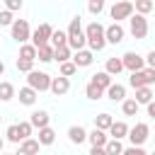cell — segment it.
Instances as JSON below:
<instances>
[{"label":"cell","instance_id":"obj_2","mask_svg":"<svg viewBox=\"0 0 155 155\" xmlns=\"http://www.w3.org/2000/svg\"><path fill=\"white\" fill-rule=\"evenodd\" d=\"M85 36H87L90 51H102V48L107 46V29H104L99 22H92V24H87V29H85Z\"/></svg>","mask_w":155,"mask_h":155},{"label":"cell","instance_id":"obj_15","mask_svg":"<svg viewBox=\"0 0 155 155\" xmlns=\"http://www.w3.org/2000/svg\"><path fill=\"white\" fill-rule=\"evenodd\" d=\"M87 140L92 143V148H107V143H109L107 133H104V131H99V128H94L92 133H87Z\"/></svg>","mask_w":155,"mask_h":155},{"label":"cell","instance_id":"obj_8","mask_svg":"<svg viewBox=\"0 0 155 155\" xmlns=\"http://www.w3.org/2000/svg\"><path fill=\"white\" fill-rule=\"evenodd\" d=\"M133 10H136V5L128 2V0L116 2V5L111 7V19H116V24H119V19H131V17H133Z\"/></svg>","mask_w":155,"mask_h":155},{"label":"cell","instance_id":"obj_6","mask_svg":"<svg viewBox=\"0 0 155 155\" xmlns=\"http://www.w3.org/2000/svg\"><path fill=\"white\" fill-rule=\"evenodd\" d=\"M10 31H12V39L17 41V44H27V39H31V31H29V22L27 19H15V24L10 27Z\"/></svg>","mask_w":155,"mask_h":155},{"label":"cell","instance_id":"obj_29","mask_svg":"<svg viewBox=\"0 0 155 155\" xmlns=\"http://www.w3.org/2000/svg\"><path fill=\"white\" fill-rule=\"evenodd\" d=\"M121 70H124V61L121 58H109L107 61V73L109 75H119Z\"/></svg>","mask_w":155,"mask_h":155},{"label":"cell","instance_id":"obj_22","mask_svg":"<svg viewBox=\"0 0 155 155\" xmlns=\"http://www.w3.org/2000/svg\"><path fill=\"white\" fill-rule=\"evenodd\" d=\"M19 102L27 104V107H31V104L36 102V90H31V87H22V90H19Z\"/></svg>","mask_w":155,"mask_h":155},{"label":"cell","instance_id":"obj_4","mask_svg":"<svg viewBox=\"0 0 155 155\" xmlns=\"http://www.w3.org/2000/svg\"><path fill=\"white\" fill-rule=\"evenodd\" d=\"M53 27L51 24H39L36 29H34V34H31V46H36V48H41V46H51V36H53Z\"/></svg>","mask_w":155,"mask_h":155},{"label":"cell","instance_id":"obj_19","mask_svg":"<svg viewBox=\"0 0 155 155\" xmlns=\"http://www.w3.org/2000/svg\"><path fill=\"white\" fill-rule=\"evenodd\" d=\"M68 138H70V143H85L87 140V131L82 128V126H70L68 128Z\"/></svg>","mask_w":155,"mask_h":155},{"label":"cell","instance_id":"obj_44","mask_svg":"<svg viewBox=\"0 0 155 155\" xmlns=\"http://www.w3.org/2000/svg\"><path fill=\"white\" fill-rule=\"evenodd\" d=\"M90 155H107V150H104V148H92Z\"/></svg>","mask_w":155,"mask_h":155},{"label":"cell","instance_id":"obj_16","mask_svg":"<svg viewBox=\"0 0 155 155\" xmlns=\"http://www.w3.org/2000/svg\"><path fill=\"white\" fill-rule=\"evenodd\" d=\"M92 51H78L75 56H73V63H75V68H87V65H92Z\"/></svg>","mask_w":155,"mask_h":155},{"label":"cell","instance_id":"obj_28","mask_svg":"<svg viewBox=\"0 0 155 155\" xmlns=\"http://www.w3.org/2000/svg\"><path fill=\"white\" fill-rule=\"evenodd\" d=\"M70 58H73V56H70V48H68V46H61V48H56V51H53V61H58L61 65H63V63H68Z\"/></svg>","mask_w":155,"mask_h":155},{"label":"cell","instance_id":"obj_39","mask_svg":"<svg viewBox=\"0 0 155 155\" xmlns=\"http://www.w3.org/2000/svg\"><path fill=\"white\" fill-rule=\"evenodd\" d=\"M87 10H90L92 15H99V12L104 10V2H102V0H90V2H87Z\"/></svg>","mask_w":155,"mask_h":155},{"label":"cell","instance_id":"obj_45","mask_svg":"<svg viewBox=\"0 0 155 155\" xmlns=\"http://www.w3.org/2000/svg\"><path fill=\"white\" fill-rule=\"evenodd\" d=\"M148 116H153V119H155V102H150V104H148Z\"/></svg>","mask_w":155,"mask_h":155},{"label":"cell","instance_id":"obj_35","mask_svg":"<svg viewBox=\"0 0 155 155\" xmlns=\"http://www.w3.org/2000/svg\"><path fill=\"white\" fill-rule=\"evenodd\" d=\"M17 128H19V136H22V143H24V140H27V138L31 136V128H34V126H31L29 121H19V124H17Z\"/></svg>","mask_w":155,"mask_h":155},{"label":"cell","instance_id":"obj_14","mask_svg":"<svg viewBox=\"0 0 155 155\" xmlns=\"http://www.w3.org/2000/svg\"><path fill=\"white\" fill-rule=\"evenodd\" d=\"M107 97H109L111 102H121V104H124V102H126V87L119 85V82H114V85L107 90Z\"/></svg>","mask_w":155,"mask_h":155},{"label":"cell","instance_id":"obj_48","mask_svg":"<svg viewBox=\"0 0 155 155\" xmlns=\"http://www.w3.org/2000/svg\"><path fill=\"white\" fill-rule=\"evenodd\" d=\"M15 155H27V153H19V150H17V153H15Z\"/></svg>","mask_w":155,"mask_h":155},{"label":"cell","instance_id":"obj_30","mask_svg":"<svg viewBox=\"0 0 155 155\" xmlns=\"http://www.w3.org/2000/svg\"><path fill=\"white\" fill-rule=\"evenodd\" d=\"M85 94H87L90 99H102L104 90H102V87H97L94 82H87V87H85Z\"/></svg>","mask_w":155,"mask_h":155},{"label":"cell","instance_id":"obj_11","mask_svg":"<svg viewBox=\"0 0 155 155\" xmlns=\"http://www.w3.org/2000/svg\"><path fill=\"white\" fill-rule=\"evenodd\" d=\"M124 34H126V31H124L121 24H116V22L109 24V27H107V44H121V41H124Z\"/></svg>","mask_w":155,"mask_h":155},{"label":"cell","instance_id":"obj_33","mask_svg":"<svg viewBox=\"0 0 155 155\" xmlns=\"http://www.w3.org/2000/svg\"><path fill=\"white\" fill-rule=\"evenodd\" d=\"M104 150H107V155H124V145H121V140H109Z\"/></svg>","mask_w":155,"mask_h":155},{"label":"cell","instance_id":"obj_51","mask_svg":"<svg viewBox=\"0 0 155 155\" xmlns=\"http://www.w3.org/2000/svg\"><path fill=\"white\" fill-rule=\"evenodd\" d=\"M0 121H2V116H0Z\"/></svg>","mask_w":155,"mask_h":155},{"label":"cell","instance_id":"obj_27","mask_svg":"<svg viewBox=\"0 0 155 155\" xmlns=\"http://www.w3.org/2000/svg\"><path fill=\"white\" fill-rule=\"evenodd\" d=\"M19 58H24V61H36V46H31V44L19 46Z\"/></svg>","mask_w":155,"mask_h":155},{"label":"cell","instance_id":"obj_47","mask_svg":"<svg viewBox=\"0 0 155 155\" xmlns=\"http://www.w3.org/2000/svg\"><path fill=\"white\" fill-rule=\"evenodd\" d=\"M2 145H5V140H2V138H0V153H2Z\"/></svg>","mask_w":155,"mask_h":155},{"label":"cell","instance_id":"obj_13","mask_svg":"<svg viewBox=\"0 0 155 155\" xmlns=\"http://www.w3.org/2000/svg\"><path fill=\"white\" fill-rule=\"evenodd\" d=\"M48 119H51V116H48V111H44V109H36V111L31 114L29 124H31L34 128H39V131H41V128H48Z\"/></svg>","mask_w":155,"mask_h":155},{"label":"cell","instance_id":"obj_9","mask_svg":"<svg viewBox=\"0 0 155 155\" xmlns=\"http://www.w3.org/2000/svg\"><path fill=\"white\" fill-rule=\"evenodd\" d=\"M148 136H150L148 124H136L133 128H128V138H131V143H133L136 148H140V145L148 140Z\"/></svg>","mask_w":155,"mask_h":155},{"label":"cell","instance_id":"obj_7","mask_svg":"<svg viewBox=\"0 0 155 155\" xmlns=\"http://www.w3.org/2000/svg\"><path fill=\"white\" fill-rule=\"evenodd\" d=\"M121 61H124V68L131 70V73H140V70H145V58L138 56L136 51H126V53L121 56Z\"/></svg>","mask_w":155,"mask_h":155},{"label":"cell","instance_id":"obj_41","mask_svg":"<svg viewBox=\"0 0 155 155\" xmlns=\"http://www.w3.org/2000/svg\"><path fill=\"white\" fill-rule=\"evenodd\" d=\"M7 12H15V10H22V0H7Z\"/></svg>","mask_w":155,"mask_h":155},{"label":"cell","instance_id":"obj_12","mask_svg":"<svg viewBox=\"0 0 155 155\" xmlns=\"http://www.w3.org/2000/svg\"><path fill=\"white\" fill-rule=\"evenodd\" d=\"M70 90V80L68 78H63V75H58V78H53L51 80V92L56 94V97H61V94H65Z\"/></svg>","mask_w":155,"mask_h":155},{"label":"cell","instance_id":"obj_3","mask_svg":"<svg viewBox=\"0 0 155 155\" xmlns=\"http://www.w3.org/2000/svg\"><path fill=\"white\" fill-rule=\"evenodd\" d=\"M51 75L48 73H41V70H31L27 75V87L36 90V92H44V90H51Z\"/></svg>","mask_w":155,"mask_h":155},{"label":"cell","instance_id":"obj_34","mask_svg":"<svg viewBox=\"0 0 155 155\" xmlns=\"http://www.w3.org/2000/svg\"><path fill=\"white\" fill-rule=\"evenodd\" d=\"M150 10H153V2H150V0H136V12H138V15L145 17Z\"/></svg>","mask_w":155,"mask_h":155},{"label":"cell","instance_id":"obj_20","mask_svg":"<svg viewBox=\"0 0 155 155\" xmlns=\"http://www.w3.org/2000/svg\"><path fill=\"white\" fill-rule=\"evenodd\" d=\"M111 124H114V119H111V114H107V111L94 116V128H99V131H109Z\"/></svg>","mask_w":155,"mask_h":155},{"label":"cell","instance_id":"obj_42","mask_svg":"<svg viewBox=\"0 0 155 155\" xmlns=\"http://www.w3.org/2000/svg\"><path fill=\"white\" fill-rule=\"evenodd\" d=\"M124 155H148L143 148H136V145H131V148H126L124 150Z\"/></svg>","mask_w":155,"mask_h":155},{"label":"cell","instance_id":"obj_17","mask_svg":"<svg viewBox=\"0 0 155 155\" xmlns=\"http://www.w3.org/2000/svg\"><path fill=\"white\" fill-rule=\"evenodd\" d=\"M109 136H111V140H121V138L128 136V126L124 121H114L111 128H109Z\"/></svg>","mask_w":155,"mask_h":155},{"label":"cell","instance_id":"obj_38","mask_svg":"<svg viewBox=\"0 0 155 155\" xmlns=\"http://www.w3.org/2000/svg\"><path fill=\"white\" fill-rule=\"evenodd\" d=\"M75 70H78V68H75V63H73V61H68V63H63V65H61V75H63V78L75 75Z\"/></svg>","mask_w":155,"mask_h":155},{"label":"cell","instance_id":"obj_49","mask_svg":"<svg viewBox=\"0 0 155 155\" xmlns=\"http://www.w3.org/2000/svg\"><path fill=\"white\" fill-rule=\"evenodd\" d=\"M0 155H7V153H0ZM12 155H15V153H12Z\"/></svg>","mask_w":155,"mask_h":155},{"label":"cell","instance_id":"obj_46","mask_svg":"<svg viewBox=\"0 0 155 155\" xmlns=\"http://www.w3.org/2000/svg\"><path fill=\"white\" fill-rule=\"evenodd\" d=\"M2 73H5V63L0 61V75H2Z\"/></svg>","mask_w":155,"mask_h":155},{"label":"cell","instance_id":"obj_24","mask_svg":"<svg viewBox=\"0 0 155 155\" xmlns=\"http://www.w3.org/2000/svg\"><path fill=\"white\" fill-rule=\"evenodd\" d=\"M36 140H39L41 145H51V143L56 140V131H53L51 126H48V128H41V131H39V138H36Z\"/></svg>","mask_w":155,"mask_h":155},{"label":"cell","instance_id":"obj_36","mask_svg":"<svg viewBox=\"0 0 155 155\" xmlns=\"http://www.w3.org/2000/svg\"><path fill=\"white\" fill-rule=\"evenodd\" d=\"M7 140H12V143H22V136H19V128H17V124H12L10 128H7Z\"/></svg>","mask_w":155,"mask_h":155},{"label":"cell","instance_id":"obj_1","mask_svg":"<svg viewBox=\"0 0 155 155\" xmlns=\"http://www.w3.org/2000/svg\"><path fill=\"white\" fill-rule=\"evenodd\" d=\"M85 44H87V36L82 31V22H80V17H73L70 27H68V48L78 53V51H82Z\"/></svg>","mask_w":155,"mask_h":155},{"label":"cell","instance_id":"obj_5","mask_svg":"<svg viewBox=\"0 0 155 155\" xmlns=\"http://www.w3.org/2000/svg\"><path fill=\"white\" fill-rule=\"evenodd\" d=\"M128 82H131V87H136V90L150 87V85L155 82V70H153V68H145V70H140V73H131Z\"/></svg>","mask_w":155,"mask_h":155},{"label":"cell","instance_id":"obj_10","mask_svg":"<svg viewBox=\"0 0 155 155\" xmlns=\"http://www.w3.org/2000/svg\"><path fill=\"white\" fill-rule=\"evenodd\" d=\"M128 22H131V34L136 39H145L148 36V19L143 15H133Z\"/></svg>","mask_w":155,"mask_h":155},{"label":"cell","instance_id":"obj_31","mask_svg":"<svg viewBox=\"0 0 155 155\" xmlns=\"http://www.w3.org/2000/svg\"><path fill=\"white\" fill-rule=\"evenodd\" d=\"M138 107H140V104H138L136 99H126V102L121 104V109H124L126 116H136V114H138Z\"/></svg>","mask_w":155,"mask_h":155},{"label":"cell","instance_id":"obj_43","mask_svg":"<svg viewBox=\"0 0 155 155\" xmlns=\"http://www.w3.org/2000/svg\"><path fill=\"white\" fill-rule=\"evenodd\" d=\"M145 63H148V68H153V70H155V51H150V53L145 56Z\"/></svg>","mask_w":155,"mask_h":155},{"label":"cell","instance_id":"obj_26","mask_svg":"<svg viewBox=\"0 0 155 155\" xmlns=\"http://www.w3.org/2000/svg\"><path fill=\"white\" fill-rule=\"evenodd\" d=\"M53 46H41V48H36V58L41 61V63H51L53 61Z\"/></svg>","mask_w":155,"mask_h":155},{"label":"cell","instance_id":"obj_40","mask_svg":"<svg viewBox=\"0 0 155 155\" xmlns=\"http://www.w3.org/2000/svg\"><path fill=\"white\" fill-rule=\"evenodd\" d=\"M0 24H2V27H12V24H15V19H12V12L2 10V12H0Z\"/></svg>","mask_w":155,"mask_h":155},{"label":"cell","instance_id":"obj_32","mask_svg":"<svg viewBox=\"0 0 155 155\" xmlns=\"http://www.w3.org/2000/svg\"><path fill=\"white\" fill-rule=\"evenodd\" d=\"M12 97H15V87L10 82H0V99L2 102H10Z\"/></svg>","mask_w":155,"mask_h":155},{"label":"cell","instance_id":"obj_37","mask_svg":"<svg viewBox=\"0 0 155 155\" xmlns=\"http://www.w3.org/2000/svg\"><path fill=\"white\" fill-rule=\"evenodd\" d=\"M17 70H22V73H31L34 70V61H24V58H17Z\"/></svg>","mask_w":155,"mask_h":155},{"label":"cell","instance_id":"obj_50","mask_svg":"<svg viewBox=\"0 0 155 155\" xmlns=\"http://www.w3.org/2000/svg\"><path fill=\"white\" fill-rule=\"evenodd\" d=\"M148 155H155V150H153V153H148Z\"/></svg>","mask_w":155,"mask_h":155},{"label":"cell","instance_id":"obj_18","mask_svg":"<svg viewBox=\"0 0 155 155\" xmlns=\"http://www.w3.org/2000/svg\"><path fill=\"white\" fill-rule=\"evenodd\" d=\"M90 82H94V85H97V87H102V90H109V87L114 85V82H111V75H109L107 70H102V73H94Z\"/></svg>","mask_w":155,"mask_h":155},{"label":"cell","instance_id":"obj_25","mask_svg":"<svg viewBox=\"0 0 155 155\" xmlns=\"http://www.w3.org/2000/svg\"><path fill=\"white\" fill-rule=\"evenodd\" d=\"M51 46L53 48H61V46H68V31H53V36H51Z\"/></svg>","mask_w":155,"mask_h":155},{"label":"cell","instance_id":"obj_23","mask_svg":"<svg viewBox=\"0 0 155 155\" xmlns=\"http://www.w3.org/2000/svg\"><path fill=\"white\" fill-rule=\"evenodd\" d=\"M136 102L148 107V104L153 102V90H150V87H140V90H136Z\"/></svg>","mask_w":155,"mask_h":155},{"label":"cell","instance_id":"obj_21","mask_svg":"<svg viewBox=\"0 0 155 155\" xmlns=\"http://www.w3.org/2000/svg\"><path fill=\"white\" fill-rule=\"evenodd\" d=\"M39 140L36 138H27L24 143H19V153H27V155H36L39 153Z\"/></svg>","mask_w":155,"mask_h":155}]
</instances>
